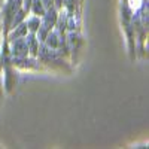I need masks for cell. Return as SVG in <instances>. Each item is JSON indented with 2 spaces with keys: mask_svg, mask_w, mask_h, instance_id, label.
<instances>
[{
  "mask_svg": "<svg viewBox=\"0 0 149 149\" xmlns=\"http://www.w3.org/2000/svg\"><path fill=\"white\" fill-rule=\"evenodd\" d=\"M36 24H37V19H31L30 21V29L31 30H36Z\"/></svg>",
  "mask_w": 149,
  "mask_h": 149,
  "instance_id": "7a4b0ae2",
  "label": "cell"
},
{
  "mask_svg": "<svg viewBox=\"0 0 149 149\" xmlns=\"http://www.w3.org/2000/svg\"><path fill=\"white\" fill-rule=\"evenodd\" d=\"M14 48H17V54L18 55H22L24 51H27V46H24L22 42H15V46Z\"/></svg>",
  "mask_w": 149,
  "mask_h": 149,
  "instance_id": "6da1fadb",
  "label": "cell"
}]
</instances>
